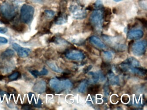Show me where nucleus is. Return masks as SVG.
Segmentation results:
<instances>
[{
	"mask_svg": "<svg viewBox=\"0 0 147 110\" xmlns=\"http://www.w3.org/2000/svg\"><path fill=\"white\" fill-rule=\"evenodd\" d=\"M122 101L123 103H127L129 101V97L126 95H124L122 97Z\"/></svg>",
	"mask_w": 147,
	"mask_h": 110,
	"instance_id": "obj_31",
	"label": "nucleus"
},
{
	"mask_svg": "<svg viewBox=\"0 0 147 110\" xmlns=\"http://www.w3.org/2000/svg\"><path fill=\"white\" fill-rule=\"evenodd\" d=\"M103 19V13L100 10H94L90 15V22L98 32L100 33L102 31Z\"/></svg>",
	"mask_w": 147,
	"mask_h": 110,
	"instance_id": "obj_4",
	"label": "nucleus"
},
{
	"mask_svg": "<svg viewBox=\"0 0 147 110\" xmlns=\"http://www.w3.org/2000/svg\"><path fill=\"white\" fill-rule=\"evenodd\" d=\"M49 41L50 42L55 43L56 44L60 46H67L69 44L68 42H67L62 38H59V37H53Z\"/></svg>",
	"mask_w": 147,
	"mask_h": 110,
	"instance_id": "obj_16",
	"label": "nucleus"
},
{
	"mask_svg": "<svg viewBox=\"0 0 147 110\" xmlns=\"http://www.w3.org/2000/svg\"><path fill=\"white\" fill-rule=\"evenodd\" d=\"M8 42V40L6 38L0 36V44H6Z\"/></svg>",
	"mask_w": 147,
	"mask_h": 110,
	"instance_id": "obj_30",
	"label": "nucleus"
},
{
	"mask_svg": "<svg viewBox=\"0 0 147 110\" xmlns=\"http://www.w3.org/2000/svg\"><path fill=\"white\" fill-rule=\"evenodd\" d=\"M45 14L49 18H51L55 15V12L52 10H45Z\"/></svg>",
	"mask_w": 147,
	"mask_h": 110,
	"instance_id": "obj_25",
	"label": "nucleus"
},
{
	"mask_svg": "<svg viewBox=\"0 0 147 110\" xmlns=\"http://www.w3.org/2000/svg\"><path fill=\"white\" fill-rule=\"evenodd\" d=\"M100 86L98 85H95L94 87H91L89 88V90L90 92L92 93H97L99 91Z\"/></svg>",
	"mask_w": 147,
	"mask_h": 110,
	"instance_id": "obj_26",
	"label": "nucleus"
},
{
	"mask_svg": "<svg viewBox=\"0 0 147 110\" xmlns=\"http://www.w3.org/2000/svg\"><path fill=\"white\" fill-rule=\"evenodd\" d=\"M20 76V73L18 72H16L9 75L8 76V78L11 80H14L18 79Z\"/></svg>",
	"mask_w": 147,
	"mask_h": 110,
	"instance_id": "obj_24",
	"label": "nucleus"
},
{
	"mask_svg": "<svg viewBox=\"0 0 147 110\" xmlns=\"http://www.w3.org/2000/svg\"><path fill=\"white\" fill-rule=\"evenodd\" d=\"M12 46L13 49L18 53V55L21 58L28 56L31 51L30 48L22 47L17 43H13Z\"/></svg>",
	"mask_w": 147,
	"mask_h": 110,
	"instance_id": "obj_9",
	"label": "nucleus"
},
{
	"mask_svg": "<svg viewBox=\"0 0 147 110\" xmlns=\"http://www.w3.org/2000/svg\"><path fill=\"white\" fill-rule=\"evenodd\" d=\"M104 93H105V95H106V96H108L109 95V89L107 87H105L104 89Z\"/></svg>",
	"mask_w": 147,
	"mask_h": 110,
	"instance_id": "obj_33",
	"label": "nucleus"
},
{
	"mask_svg": "<svg viewBox=\"0 0 147 110\" xmlns=\"http://www.w3.org/2000/svg\"><path fill=\"white\" fill-rule=\"evenodd\" d=\"M89 74L92 76V81L94 83L98 82L99 81H103L105 80V78L102 73L100 71H96L94 72H91Z\"/></svg>",
	"mask_w": 147,
	"mask_h": 110,
	"instance_id": "obj_15",
	"label": "nucleus"
},
{
	"mask_svg": "<svg viewBox=\"0 0 147 110\" xmlns=\"http://www.w3.org/2000/svg\"><path fill=\"white\" fill-rule=\"evenodd\" d=\"M49 85L52 89L57 93H59L64 90L70 89L73 87V84L69 80H59L56 77L51 79Z\"/></svg>",
	"mask_w": 147,
	"mask_h": 110,
	"instance_id": "obj_1",
	"label": "nucleus"
},
{
	"mask_svg": "<svg viewBox=\"0 0 147 110\" xmlns=\"http://www.w3.org/2000/svg\"><path fill=\"white\" fill-rule=\"evenodd\" d=\"M87 87V83L86 81L82 82L78 87V91L80 93H84L86 92Z\"/></svg>",
	"mask_w": 147,
	"mask_h": 110,
	"instance_id": "obj_23",
	"label": "nucleus"
},
{
	"mask_svg": "<svg viewBox=\"0 0 147 110\" xmlns=\"http://www.w3.org/2000/svg\"><path fill=\"white\" fill-rule=\"evenodd\" d=\"M102 38L107 44L117 50L123 51L127 48V46L124 43L123 38L119 37H111L104 35L102 36Z\"/></svg>",
	"mask_w": 147,
	"mask_h": 110,
	"instance_id": "obj_2",
	"label": "nucleus"
},
{
	"mask_svg": "<svg viewBox=\"0 0 147 110\" xmlns=\"http://www.w3.org/2000/svg\"><path fill=\"white\" fill-rule=\"evenodd\" d=\"M30 73L33 75L34 77L37 78L38 76H39V71L36 70H30Z\"/></svg>",
	"mask_w": 147,
	"mask_h": 110,
	"instance_id": "obj_28",
	"label": "nucleus"
},
{
	"mask_svg": "<svg viewBox=\"0 0 147 110\" xmlns=\"http://www.w3.org/2000/svg\"><path fill=\"white\" fill-rule=\"evenodd\" d=\"M92 68V65H88L86 66L84 69H83V72L84 73H87L89 72V70H91Z\"/></svg>",
	"mask_w": 147,
	"mask_h": 110,
	"instance_id": "obj_29",
	"label": "nucleus"
},
{
	"mask_svg": "<svg viewBox=\"0 0 147 110\" xmlns=\"http://www.w3.org/2000/svg\"><path fill=\"white\" fill-rule=\"evenodd\" d=\"M102 57L106 62H110L113 58V54L111 51H104L102 52Z\"/></svg>",
	"mask_w": 147,
	"mask_h": 110,
	"instance_id": "obj_20",
	"label": "nucleus"
},
{
	"mask_svg": "<svg viewBox=\"0 0 147 110\" xmlns=\"http://www.w3.org/2000/svg\"><path fill=\"white\" fill-rule=\"evenodd\" d=\"M115 2H119L120 1H123V0H113Z\"/></svg>",
	"mask_w": 147,
	"mask_h": 110,
	"instance_id": "obj_35",
	"label": "nucleus"
},
{
	"mask_svg": "<svg viewBox=\"0 0 147 110\" xmlns=\"http://www.w3.org/2000/svg\"><path fill=\"white\" fill-rule=\"evenodd\" d=\"M4 77L3 76L1 75H0V81L2 80L3 79H4Z\"/></svg>",
	"mask_w": 147,
	"mask_h": 110,
	"instance_id": "obj_34",
	"label": "nucleus"
},
{
	"mask_svg": "<svg viewBox=\"0 0 147 110\" xmlns=\"http://www.w3.org/2000/svg\"><path fill=\"white\" fill-rule=\"evenodd\" d=\"M70 10L74 18L76 19H82L86 17L87 12L77 5H73L70 7Z\"/></svg>",
	"mask_w": 147,
	"mask_h": 110,
	"instance_id": "obj_7",
	"label": "nucleus"
},
{
	"mask_svg": "<svg viewBox=\"0 0 147 110\" xmlns=\"http://www.w3.org/2000/svg\"><path fill=\"white\" fill-rule=\"evenodd\" d=\"M48 74H49V71L45 67H44L43 68L42 70L39 71V76H40L47 75Z\"/></svg>",
	"mask_w": 147,
	"mask_h": 110,
	"instance_id": "obj_27",
	"label": "nucleus"
},
{
	"mask_svg": "<svg viewBox=\"0 0 147 110\" xmlns=\"http://www.w3.org/2000/svg\"><path fill=\"white\" fill-rule=\"evenodd\" d=\"M35 9L33 6L29 4H24L20 10V19L22 22L26 24L31 23L33 19Z\"/></svg>",
	"mask_w": 147,
	"mask_h": 110,
	"instance_id": "obj_3",
	"label": "nucleus"
},
{
	"mask_svg": "<svg viewBox=\"0 0 147 110\" xmlns=\"http://www.w3.org/2000/svg\"><path fill=\"white\" fill-rule=\"evenodd\" d=\"M67 21V19L66 15H61L57 19L56 23L57 25H62L66 23Z\"/></svg>",
	"mask_w": 147,
	"mask_h": 110,
	"instance_id": "obj_21",
	"label": "nucleus"
},
{
	"mask_svg": "<svg viewBox=\"0 0 147 110\" xmlns=\"http://www.w3.org/2000/svg\"><path fill=\"white\" fill-rule=\"evenodd\" d=\"M108 79L109 82L112 85H117L119 83V79L117 76L115 75L113 73L108 74Z\"/></svg>",
	"mask_w": 147,
	"mask_h": 110,
	"instance_id": "obj_18",
	"label": "nucleus"
},
{
	"mask_svg": "<svg viewBox=\"0 0 147 110\" xmlns=\"http://www.w3.org/2000/svg\"><path fill=\"white\" fill-rule=\"evenodd\" d=\"M120 68L126 72H130L132 74L144 76L146 74V71L144 70L139 69L136 67L132 66L129 64H122L120 65Z\"/></svg>",
	"mask_w": 147,
	"mask_h": 110,
	"instance_id": "obj_8",
	"label": "nucleus"
},
{
	"mask_svg": "<svg viewBox=\"0 0 147 110\" xmlns=\"http://www.w3.org/2000/svg\"><path fill=\"white\" fill-rule=\"evenodd\" d=\"M46 89V82L44 80H39L35 83L32 90L35 93L42 94L45 93Z\"/></svg>",
	"mask_w": 147,
	"mask_h": 110,
	"instance_id": "obj_11",
	"label": "nucleus"
},
{
	"mask_svg": "<svg viewBox=\"0 0 147 110\" xmlns=\"http://www.w3.org/2000/svg\"><path fill=\"white\" fill-rule=\"evenodd\" d=\"M8 29L5 27H0V34H5L7 32Z\"/></svg>",
	"mask_w": 147,
	"mask_h": 110,
	"instance_id": "obj_32",
	"label": "nucleus"
},
{
	"mask_svg": "<svg viewBox=\"0 0 147 110\" xmlns=\"http://www.w3.org/2000/svg\"><path fill=\"white\" fill-rule=\"evenodd\" d=\"M128 63L134 67H138L140 66V64L139 61L133 57H131L128 59Z\"/></svg>",
	"mask_w": 147,
	"mask_h": 110,
	"instance_id": "obj_22",
	"label": "nucleus"
},
{
	"mask_svg": "<svg viewBox=\"0 0 147 110\" xmlns=\"http://www.w3.org/2000/svg\"><path fill=\"white\" fill-rule=\"evenodd\" d=\"M89 40L92 44L100 49H105L107 48L105 44L97 36H92L89 38Z\"/></svg>",
	"mask_w": 147,
	"mask_h": 110,
	"instance_id": "obj_14",
	"label": "nucleus"
},
{
	"mask_svg": "<svg viewBox=\"0 0 147 110\" xmlns=\"http://www.w3.org/2000/svg\"><path fill=\"white\" fill-rule=\"evenodd\" d=\"M46 64L48 66L55 72H57V73H62L63 71L62 70L58 67L56 64L54 62L47 61L46 62Z\"/></svg>",
	"mask_w": 147,
	"mask_h": 110,
	"instance_id": "obj_19",
	"label": "nucleus"
},
{
	"mask_svg": "<svg viewBox=\"0 0 147 110\" xmlns=\"http://www.w3.org/2000/svg\"><path fill=\"white\" fill-rule=\"evenodd\" d=\"M15 52L11 49H7L2 52L1 55V58L2 59L11 58L15 56Z\"/></svg>",
	"mask_w": 147,
	"mask_h": 110,
	"instance_id": "obj_17",
	"label": "nucleus"
},
{
	"mask_svg": "<svg viewBox=\"0 0 147 110\" xmlns=\"http://www.w3.org/2000/svg\"><path fill=\"white\" fill-rule=\"evenodd\" d=\"M0 101H1V100H0Z\"/></svg>",
	"mask_w": 147,
	"mask_h": 110,
	"instance_id": "obj_36",
	"label": "nucleus"
},
{
	"mask_svg": "<svg viewBox=\"0 0 147 110\" xmlns=\"http://www.w3.org/2000/svg\"><path fill=\"white\" fill-rule=\"evenodd\" d=\"M147 43L145 40L138 41L131 46V51L135 56H141L144 55L146 51Z\"/></svg>",
	"mask_w": 147,
	"mask_h": 110,
	"instance_id": "obj_6",
	"label": "nucleus"
},
{
	"mask_svg": "<svg viewBox=\"0 0 147 110\" xmlns=\"http://www.w3.org/2000/svg\"><path fill=\"white\" fill-rule=\"evenodd\" d=\"M0 11L3 16L9 19H12L16 14L15 7L8 2L3 3L0 7Z\"/></svg>",
	"mask_w": 147,
	"mask_h": 110,
	"instance_id": "obj_5",
	"label": "nucleus"
},
{
	"mask_svg": "<svg viewBox=\"0 0 147 110\" xmlns=\"http://www.w3.org/2000/svg\"><path fill=\"white\" fill-rule=\"evenodd\" d=\"M144 35L143 31L140 29H135L130 31L128 38L129 40H138L142 38Z\"/></svg>",
	"mask_w": 147,
	"mask_h": 110,
	"instance_id": "obj_13",
	"label": "nucleus"
},
{
	"mask_svg": "<svg viewBox=\"0 0 147 110\" xmlns=\"http://www.w3.org/2000/svg\"><path fill=\"white\" fill-rule=\"evenodd\" d=\"M66 57L68 59L75 61H81L85 58V55L82 52L73 50L67 53Z\"/></svg>",
	"mask_w": 147,
	"mask_h": 110,
	"instance_id": "obj_10",
	"label": "nucleus"
},
{
	"mask_svg": "<svg viewBox=\"0 0 147 110\" xmlns=\"http://www.w3.org/2000/svg\"><path fill=\"white\" fill-rule=\"evenodd\" d=\"M87 36L86 34H77L74 36H70L67 38V40L68 41L74 43V44H80L82 43L86 38Z\"/></svg>",
	"mask_w": 147,
	"mask_h": 110,
	"instance_id": "obj_12",
	"label": "nucleus"
}]
</instances>
